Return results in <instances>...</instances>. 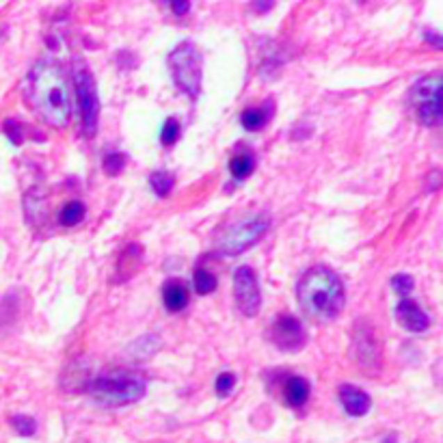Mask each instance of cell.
<instances>
[{
  "mask_svg": "<svg viewBox=\"0 0 443 443\" xmlns=\"http://www.w3.org/2000/svg\"><path fill=\"white\" fill-rule=\"evenodd\" d=\"M26 95L35 111L54 128H65L70 122V89L61 65L44 58L33 65L26 78Z\"/></svg>",
  "mask_w": 443,
  "mask_h": 443,
  "instance_id": "cell-1",
  "label": "cell"
},
{
  "mask_svg": "<svg viewBox=\"0 0 443 443\" xmlns=\"http://www.w3.org/2000/svg\"><path fill=\"white\" fill-rule=\"evenodd\" d=\"M298 307L314 322H331L344 309L346 290L341 279L329 266H312L296 286Z\"/></svg>",
  "mask_w": 443,
  "mask_h": 443,
  "instance_id": "cell-2",
  "label": "cell"
},
{
  "mask_svg": "<svg viewBox=\"0 0 443 443\" xmlns=\"http://www.w3.org/2000/svg\"><path fill=\"white\" fill-rule=\"evenodd\" d=\"M147 392V382L140 374L134 372H117L97 376L91 385L89 394L99 407H126L134 405Z\"/></svg>",
  "mask_w": 443,
  "mask_h": 443,
  "instance_id": "cell-3",
  "label": "cell"
},
{
  "mask_svg": "<svg viewBox=\"0 0 443 443\" xmlns=\"http://www.w3.org/2000/svg\"><path fill=\"white\" fill-rule=\"evenodd\" d=\"M169 67L177 89L191 99L201 93V74H204V56L193 42L177 44L169 54Z\"/></svg>",
  "mask_w": 443,
  "mask_h": 443,
  "instance_id": "cell-4",
  "label": "cell"
},
{
  "mask_svg": "<svg viewBox=\"0 0 443 443\" xmlns=\"http://www.w3.org/2000/svg\"><path fill=\"white\" fill-rule=\"evenodd\" d=\"M271 227V218L266 214H249L236 220L234 225H229L220 238L216 240V249L225 255H240L245 253L249 247H253L257 240H261Z\"/></svg>",
  "mask_w": 443,
  "mask_h": 443,
  "instance_id": "cell-5",
  "label": "cell"
},
{
  "mask_svg": "<svg viewBox=\"0 0 443 443\" xmlns=\"http://www.w3.org/2000/svg\"><path fill=\"white\" fill-rule=\"evenodd\" d=\"M72 78L76 87L78 106H80V119H83V132L85 136H93L97 130V115H99L97 85L89 65L78 56L72 61Z\"/></svg>",
  "mask_w": 443,
  "mask_h": 443,
  "instance_id": "cell-6",
  "label": "cell"
},
{
  "mask_svg": "<svg viewBox=\"0 0 443 443\" xmlns=\"http://www.w3.org/2000/svg\"><path fill=\"white\" fill-rule=\"evenodd\" d=\"M441 74L435 72L430 76L419 78L411 87L409 99L417 122L426 128H437L441 124Z\"/></svg>",
  "mask_w": 443,
  "mask_h": 443,
  "instance_id": "cell-7",
  "label": "cell"
},
{
  "mask_svg": "<svg viewBox=\"0 0 443 443\" xmlns=\"http://www.w3.org/2000/svg\"><path fill=\"white\" fill-rule=\"evenodd\" d=\"M234 300L240 314L253 318L261 309V292L257 284V275L249 266H240L234 273Z\"/></svg>",
  "mask_w": 443,
  "mask_h": 443,
  "instance_id": "cell-8",
  "label": "cell"
},
{
  "mask_svg": "<svg viewBox=\"0 0 443 443\" xmlns=\"http://www.w3.org/2000/svg\"><path fill=\"white\" fill-rule=\"evenodd\" d=\"M353 346H355L357 361L364 366V370H368V372H378L380 370V364H382L380 341H378L376 329L370 325V322L361 320V322H357V325H355Z\"/></svg>",
  "mask_w": 443,
  "mask_h": 443,
  "instance_id": "cell-9",
  "label": "cell"
},
{
  "mask_svg": "<svg viewBox=\"0 0 443 443\" xmlns=\"http://www.w3.org/2000/svg\"><path fill=\"white\" fill-rule=\"evenodd\" d=\"M271 339L273 344L279 351H286V353H298L300 348L305 346L307 335L305 329L300 325V320L296 316L290 314H279L275 325L271 327Z\"/></svg>",
  "mask_w": 443,
  "mask_h": 443,
  "instance_id": "cell-10",
  "label": "cell"
},
{
  "mask_svg": "<svg viewBox=\"0 0 443 443\" xmlns=\"http://www.w3.org/2000/svg\"><path fill=\"white\" fill-rule=\"evenodd\" d=\"M396 318L402 327H405L407 331H413V333H421L430 327L428 314L421 309L413 298H402L400 300V303L396 305Z\"/></svg>",
  "mask_w": 443,
  "mask_h": 443,
  "instance_id": "cell-11",
  "label": "cell"
},
{
  "mask_svg": "<svg viewBox=\"0 0 443 443\" xmlns=\"http://www.w3.org/2000/svg\"><path fill=\"white\" fill-rule=\"evenodd\" d=\"M337 394H339L341 407H344V411L348 415H353V417H364L370 411V407H372L370 396L364 389L351 385V382H344V385H339Z\"/></svg>",
  "mask_w": 443,
  "mask_h": 443,
  "instance_id": "cell-12",
  "label": "cell"
},
{
  "mask_svg": "<svg viewBox=\"0 0 443 443\" xmlns=\"http://www.w3.org/2000/svg\"><path fill=\"white\" fill-rule=\"evenodd\" d=\"M309 394H312V385L309 380L303 378V376H290L286 380V387H284V398H286V405L288 407H303L305 402L309 400Z\"/></svg>",
  "mask_w": 443,
  "mask_h": 443,
  "instance_id": "cell-13",
  "label": "cell"
},
{
  "mask_svg": "<svg viewBox=\"0 0 443 443\" xmlns=\"http://www.w3.org/2000/svg\"><path fill=\"white\" fill-rule=\"evenodd\" d=\"M163 300L169 312H182L188 305V288L184 281L169 279L163 288Z\"/></svg>",
  "mask_w": 443,
  "mask_h": 443,
  "instance_id": "cell-14",
  "label": "cell"
},
{
  "mask_svg": "<svg viewBox=\"0 0 443 443\" xmlns=\"http://www.w3.org/2000/svg\"><path fill=\"white\" fill-rule=\"evenodd\" d=\"M273 117V102L271 99H266L264 106H251V108H245L243 115H240V124H243L245 130L249 132H257L266 126V122Z\"/></svg>",
  "mask_w": 443,
  "mask_h": 443,
  "instance_id": "cell-15",
  "label": "cell"
},
{
  "mask_svg": "<svg viewBox=\"0 0 443 443\" xmlns=\"http://www.w3.org/2000/svg\"><path fill=\"white\" fill-rule=\"evenodd\" d=\"M253 169H255V156L251 152H240L229 160V173L238 182L247 179Z\"/></svg>",
  "mask_w": 443,
  "mask_h": 443,
  "instance_id": "cell-16",
  "label": "cell"
},
{
  "mask_svg": "<svg viewBox=\"0 0 443 443\" xmlns=\"http://www.w3.org/2000/svg\"><path fill=\"white\" fill-rule=\"evenodd\" d=\"M83 218H85V204L83 201H76V199L70 201V204H65L61 214H58V220H61V225H65V227L78 225Z\"/></svg>",
  "mask_w": 443,
  "mask_h": 443,
  "instance_id": "cell-17",
  "label": "cell"
},
{
  "mask_svg": "<svg viewBox=\"0 0 443 443\" xmlns=\"http://www.w3.org/2000/svg\"><path fill=\"white\" fill-rule=\"evenodd\" d=\"M150 186L158 197H169L175 186V177L169 171H154L150 175Z\"/></svg>",
  "mask_w": 443,
  "mask_h": 443,
  "instance_id": "cell-18",
  "label": "cell"
},
{
  "mask_svg": "<svg viewBox=\"0 0 443 443\" xmlns=\"http://www.w3.org/2000/svg\"><path fill=\"white\" fill-rule=\"evenodd\" d=\"M193 284H195V290L199 292V294H212L214 290H216V277L208 271V268H204V266H199L197 271H195V277H193Z\"/></svg>",
  "mask_w": 443,
  "mask_h": 443,
  "instance_id": "cell-19",
  "label": "cell"
},
{
  "mask_svg": "<svg viewBox=\"0 0 443 443\" xmlns=\"http://www.w3.org/2000/svg\"><path fill=\"white\" fill-rule=\"evenodd\" d=\"M102 169L106 175H119L126 169V156L122 152H108L102 160Z\"/></svg>",
  "mask_w": 443,
  "mask_h": 443,
  "instance_id": "cell-20",
  "label": "cell"
},
{
  "mask_svg": "<svg viewBox=\"0 0 443 443\" xmlns=\"http://www.w3.org/2000/svg\"><path fill=\"white\" fill-rule=\"evenodd\" d=\"M179 134H182V126H179L175 117H169L163 124V130H160V140H163V145L171 147L173 143H177Z\"/></svg>",
  "mask_w": 443,
  "mask_h": 443,
  "instance_id": "cell-21",
  "label": "cell"
},
{
  "mask_svg": "<svg viewBox=\"0 0 443 443\" xmlns=\"http://www.w3.org/2000/svg\"><path fill=\"white\" fill-rule=\"evenodd\" d=\"M389 284H392V288H394V292L398 294V296H402V298H407L411 292H413V288H415V284H413V277L411 275H394L392 279H389Z\"/></svg>",
  "mask_w": 443,
  "mask_h": 443,
  "instance_id": "cell-22",
  "label": "cell"
},
{
  "mask_svg": "<svg viewBox=\"0 0 443 443\" xmlns=\"http://www.w3.org/2000/svg\"><path fill=\"white\" fill-rule=\"evenodd\" d=\"M11 426L17 430V435H22V437H33L37 433V421L29 415H13Z\"/></svg>",
  "mask_w": 443,
  "mask_h": 443,
  "instance_id": "cell-23",
  "label": "cell"
},
{
  "mask_svg": "<svg viewBox=\"0 0 443 443\" xmlns=\"http://www.w3.org/2000/svg\"><path fill=\"white\" fill-rule=\"evenodd\" d=\"M234 387H236V376H234L232 372H223V374L216 376V385H214V389H216V394H218L220 398H227V396L234 392Z\"/></svg>",
  "mask_w": 443,
  "mask_h": 443,
  "instance_id": "cell-24",
  "label": "cell"
},
{
  "mask_svg": "<svg viewBox=\"0 0 443 443\" xmlns=\"http://www.w3.org/2000/svg\"><path fill=\"white\" fill-rule=\"evenodd\" d=\"M5 134L9 136V140L13 145H22L24 143V132H22V126H19L15 119H7L5 122Z\"/></svg>",
  "mask_w": 443,
  "mask_h": 443,
  "instance_id": "cell-25",
  "label": "cell"
},
{
  "mask_svg": "<svg viewBox=\"0 0 443 443\" xmlns=\"http://www.w3.org/2000/svg\"><path fill=\"white\" fill-rule=\"evenodd\" d=\"M169 5H171V11L175 15H186L191 11V3H188V0H171Z\"/></svg>",
  "mask_w": 443,
  "mask_h": 443,
  "instance_id": "cell-26",
  "label": "cell"
},
{
  "mask_svg": "<svg viewBox=\"0 0 443 443\" xmlns=\"http://www.w3.org/2000/svg\"><path fill=\"white\" fill-rule=\"evenodd\" d=\"M424 37H426V42H428V44H433L435 48H441V46H443L441 35H439V33H435V31H426V33H424Z\"/></svg>",
  "mask_w": 443,
  "mask_h": 443,
  "instance_id": "cell-27",
  "label": "cell"
},
{
  "mask_svg": "<svg viewBox=\"0 0 443 443\" xmlns=\"http://www.w3.org/2000/svg\"><path fill=\"white\" fill-rule=\"evenodd\" d=\"M273 5H275V3H253V9L259 11V13H266V11L273 9Z\"/></svg>",
  "mask_w": 443,
  "mask_h": 443,
  "instance_id": "cell-28",
  "label": "cell"
}]
</instances>
